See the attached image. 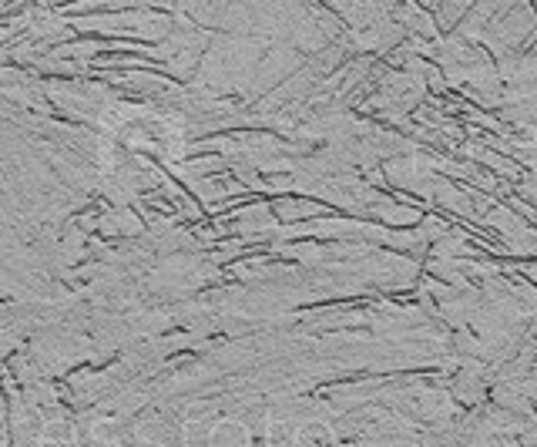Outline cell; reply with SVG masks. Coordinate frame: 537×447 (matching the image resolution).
I'll use <instances>...</instances> for the list:
<instances>
[{"instance_id": "obj_1", "label": "cell", "mask_w": 537, "mask_h": 447, "mask_svg": "<svg viewBox=\"0 0 537 447\" xmlns=\"http://www.w3.org/2000/svg\"><path fill=\"white\" fill-rule=\"evenodd\" d=\"M209 447H249V431L239 421H219L209 431Z\"/></svg>"}]
</instances>
